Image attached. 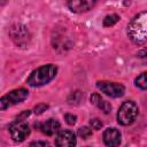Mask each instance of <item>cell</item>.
I'll return each instance as SVG.
<instances>
[{
    "instance_id": "13",
    "label": "cell",
    "mask_w": 147,
    "mask_h": 147,
    "mask_svg": "<svg viewBox=\"0 0 147 147\" xmlns=\"http://www.w3.org/2000/svg\"><path fill=\"white\" fill-rule=\"evenodd\" d=\"M136 86L141 90H147V71L142 72L136 78Z\"/></svg>"
},
{
    "instance_id": "6",
    "label": "cell",
    "mask_w": 147,
    "mask_h": 147,
    "mask_svg": "<svg viewBox=\"0 0 147 147\" xmlns=\"http://www.w3.org/2000/svg\"><path fill=\"white\" fill-rule=\"evenodd\" d=\"M96 86L101 92H103L106 95L111 98H119L125 92V88L123 85L113 83V82H98Z\"/></svg>"
},
{
    "instance_id": "20",
    "label": "cell",
    "mask_w": 147,
    "mask_h": 147,
    "mask_svg": "<svg viewBox=\"0 0 147 147\" xmlns=\"http://www.w3.org/2000/svg\"><path fill=\"white\" fill-rule=\"evenodd\" d=\"M6 1H7V0H1V5H2V6H3V5H5V3H6Z\"/></svg>"
},
{
    "instance_id": "1",
    "label": "cell",
    "mask_w": 147,
    "mask_h": 147,
    "mask_svg": "<svg viewBox=\"0 0 147 147\" xmlns=\"http://www.w3.org/2000/svg\"><path fill=\"white\" fill-rule=\"evenodd\" d=\"M127 36L134 44L147 41V11L136 15L127 25Z\"/></svg>"
},
{
    "instance_id": "3",
    "label": "cell",
    "mask_w": 147,
    "mask_h": 147,
    "mask_svg": "<svg viewBox=\"0 0 147 147\" xmlns=\"http://www.w3.org/2000/svg\"><path fill=\"white\" fill-rule=\"evenodd\" d=\"M138 106L133 101H125L117 111V122L121 125L132 124L138 116Z\"/></svg>"
},
{
    "instance_id": "18",
    "label": "cell",
    "mask_w": 147,
    "mask_h": 147,
    "mask_svg": "<svg viewBox=\"0 0 147 147\" xmlns=\"http://www.w3.org/2000/svg\"><path fill=\"white\" fill-rule=\"evenodd\" d=\"M48 108V106L47 105H44V103H40V105H38V106H36V108H34V113L36 114H41L44 110H46Z\"/></svg>"
},
{
    "instance_id": "8",
    "label": "cell",
    "mask_w": 147,
    "mask_h": 147,
    "mask_svg": "<svg viewBox=\"0 0 147 147\" xmlns=\"http://www.w3.org/2000/svg\"><path fill=\"white\" fill-rule=\"evenodd\" d=\"M68 7L74 13H85L92 9L95 5V0H68Z\"/></svg>"
},
{
    "instance_id": "4",
    "label": "cell",
    "mask_w": 147,
    "mask_h": 147,
    "mask_svg": "<svg viewBox=\"0 0 147 147\" xmlns=\"http://www.w3.org/2000/svg\"><path fill=\"white\" fill-rule=\"evenodd\" d=\"M28 94H29V92L25 88H17V90H14V91L5 94L0 99V108H1V110H5L9 106H13V105L22 102L23 100H25L28 98Z\"/></svg>"
},
{
    "instance_id": "7",
    "label": "cell",
    "mask_w": 147,
    "mask_h": 147,
    "mask_svg": "<svg viewBox=\"0 0 147 147\" xmlns=\"http://www.w3.org/2000/svg\"><path fill=\"white\" fill-rule=\"evenodd\" d=\"M55 145L59 147H69L76 145V137L74 132L69 130L59 131L55 138Z\"/></svg>"
},
{
    "instance_id": "5",
    "label": "cell",
    "mask_w": 147,
    "mask_h": 147,
    "mask_svg": "<svg viewBox=\"0 0 147 147\" xmlns=\"http://www.w3.org/2000/svg\"><path fill=\"white\" fill-rule=\"evenodd\" d=\"M9 132L13 140L21 142L25 140L30 134V127L23 119H17L15 123H13L9 126Z\"/></svg>"
},
{
    "instance_id": "11",
    "label": "cell",
    "mask_w": 147,
    "mask_h": 147,
    "mask_svg": "<svg viewBox=\"0 0 147 147\" xmlns=\"http://www.w3.org/2000/svg\"><path fill=\"white\" fill-rule=\"evenodd\" d=\"M24 32H26V29H25V26H23V25L13 26V29H11V31H10V34H11L13 40H14L17 45H20V46L25 45V44L28 42V39H29V38L22 37V33H24Z\"/></svg>"
},
{
    "instance_id": "14",
    "label": "cell",
    "mask_w": 147,
    "mask_h": 147,
    "mask_svg": "<svg viewBox=\"0 0 147 147\" xmlns=\"http://www.w3.org/2000/svg\"><path fill=\"white\" fill-rule=\"evenodd\" d=\"M118 21H119V16H118V15H116V14L107 15V16L103 18V25H105V26H113V25L116 24Z\"/></svg>"
},
{
    "instance_id": "19",
    "label": "cell",
    "mask_w": 147,
    "mask_h": 147,
    "mask_svg": "<svg viewBox=\"0 0 147 147\" xmlns=\"http://www.w3.org/2000/svg\"><path fill=\"white\" fill-rule=\"evenodd\" d=\"M30 145L31 146H47L48 144L47 142H44V141H34V142H31Z\"/></svg>"
},
{
    "instance_id": "10",
    "label": "cell",
    "mask_w": 147,
    "mask_h": 147,
    "mask_svg": "<svg viewBox=\"0 0 147 147\" xmlns=\"http://www.w3.org/2000/svg\"><path fill=\"white\" fill-rule=\"evenodd\" d=\"M40 130L46 136H53L60 131V123L54 118H49L40 125Z\"/></svg>"
},
{
    "instance_id": "12",
    "label": "cell",
    "mask_w": 147,
    "mask_h": 147,
    "mask_svg": "<svg viewBox=\"0 0 147 147\" xmlns=\"http://www.w3.org/2000/svg\"><path fill=\"white\" fill-rule=\"evenodd\" d=\"M91 103L95 105L98 108H100V109H101L103 113H106V114H108V113L111 110L110 103L107 102L106 100H103L98 93H94V94L91 95Z\"/></svg>"
},
{
    "instance_id": "15",
    "label": "cell",
    "mask_w": 147,
    "mask_h": 147,
    "mask_svg": "<svg viewBox=\"0 0 147 147\" xmlns=\"http://www.w3.org/2000/svg\"><path fill=\"white\" fill-rule=\"evenodd\" d=\"M78 134H79L80 138L87 139V138H90V137L92 136V130H91L88 126H83V127H80V129L78 130Z\"/></svg>"
},
{
    "instance_id": "16",
    "label": "cell",
    "mask_w": 147,
    "mask_h": 147,
    "mask_svg": "<svg viewBox=\"0 0 147 147\" xmlns=\"http://www.w3.org/2000/svg\"><path fill=\"white\" fill-rule=\"evenodd\" d=\"M90 124H91V127L94 129V130H100L102 127V125H103L102 122L99 118H92L91 122H90Z\"/></svg>"
},
{
    "instance_id": "2",
    "label": "cell",
    "mask_w": 147,
    "mask_h": 147,
    "mask_svg": "<svg viewBox=\"0 0 147 147\" xmlns=\"http://www.w3.org/2000/svg\"><path fill=\"white\" fill-rule=\"evenodd\" d=\"M56 72H57V68L53 64H46V65L39 67L38 69L31 72V75L26 79V83L32 87L42 86L49 83L55 77Z\"/></svg>"
},
{
    "instance_id": "17",
    "label": "cell",
    "mask_w": 147,
    "mask_h": 147,
    "mask_svg": "<svg viewBox=\"0 0 147 147\" xmlns=\"http://www.w3.org/2000/svg\"><path fill=\"white\" fill-rule=\"evenodd\" d=\"M64 119H65V122H67L68 124L74 125V124L76 123L77 117H76V115H72V114H65V115H64Z\"/></svg>"
},
{
    "instance_id": "9",
    "label": "cell",
    "mask_w": 147,
    "mask_h": 147,
    "mask_svg": "<svg viewBox=\"0 0 147 147\" xmlns=\"http://www.w3.org/2000/svg\"><path fill=\"white\" fill-rule=\"evenodd\" d=\"M103 142L107 146H117L121 142V132L115 127L106 129L103 132Z\"/></svg>"
}]
</instances>
